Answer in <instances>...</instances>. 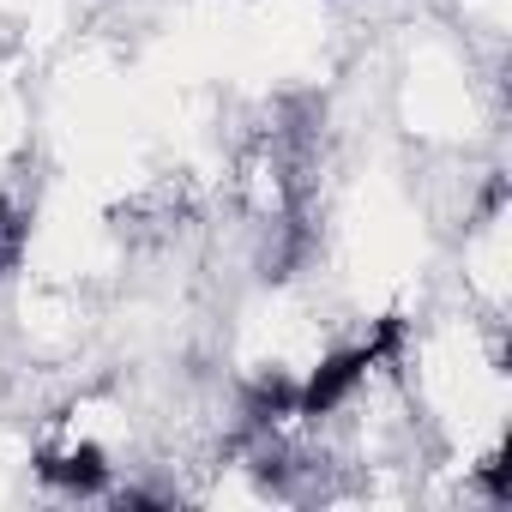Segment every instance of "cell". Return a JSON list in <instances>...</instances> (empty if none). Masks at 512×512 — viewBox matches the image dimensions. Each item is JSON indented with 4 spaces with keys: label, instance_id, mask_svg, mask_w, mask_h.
I'll return each mask as SVG.
<instances>
[{
    "label": "cell",
    "instance_id": "1",
    "mask_svg": "<svg viewBox=\"0 0 512 512\" xmlns=\"http://www.w3.org/2000/svg\"><path fill=\"white\" fill-rule=\"evenodd\" d=\"M398 350H404V320H398V314H386V320L374 326V338H368V344H356V350H332V356H326L302 386H296V416H314V422H320V416H332V410L362 386V374H368L374 362L398 356Z\"/></svg>",
    "mask_w": 512,
    "mask_h": 512
},
{
    "label": "cell",
    "instance_id": "2",
    "mask_svg": "<svg viewBox=\"0 0 512 512\" xmlns=\"http://www.w3.org/2000/svg\"><path fill=\"white\" fill-rule=\"evenodd\" d=\"M37 476L67 494H103L109 488V458L103 446H73V452H37Z\"/></svg>",
    "mask_w": 512,
    "mask_h": 512
},
{
    "label": "cell",
    "instance_id": "3",
    "mask_svg": "<svg viewBox=\"0 0 512 512\" xmlns=\"http://www.w3.org/2000/svg\"><path fill=\"white\" fill-rule=\"evenodd\" d=\"M278 416H296V380L260 374L247 386V422H278Z\"/></svg>",
    "mask_w": 512,
    "mask_h": 512
},
{
    "label": "cell",
    "instance_id": "4",
    "mask_svg": "<svg viewBox=\"0 0 512 512\" xmlns=\"http://www.w3.org/2000/svg\"><path fill=\"white\" fill-rule=\"evenodd\" d=\"M25 241H31V223H25V211L0 193V278H13L19 272V260H25Z\"/></svg>",
    "mask_w": 512,
    "mask_h": 512
},
{
    "label": "cell",
    "instance_id": "5",
    "mask_svg": "<svg viewBox=\"0 0 512 512\" xmlns=\"http://www.w3.org/2000/svg\"><path fill=\"white\" fill-rule=\"evenodd\" d=\"M476 482H482V494H488L494 506H506V500H512V482H506V452H488V458L476 464Z\"/></svg>",
    "mask_w": 512,
    "mask_h": 512
},
{
    "label": "cell",
    "instance_id": "6",
    "mask_svg": "<svg viewBox=\"0 0 512 512\" xmlns=\"http://www.w3.org/2000/svg\"><path fill=\"white\" fill-rule=\"evenodd\" d=\"M506 205V175H488V187H482V217H494Z\"/></svg>",
    "mask_w": 512,
    "mask_h": 512
}]
</instances>
